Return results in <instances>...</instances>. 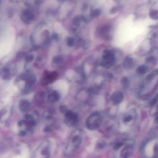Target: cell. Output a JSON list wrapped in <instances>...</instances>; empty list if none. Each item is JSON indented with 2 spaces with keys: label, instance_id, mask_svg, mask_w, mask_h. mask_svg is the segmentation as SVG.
<instances>
[{
  "label": "cell",
  "instance_id": "obj_7",
  "mask_svg": "<svg viewBox=\"0 0 158 158\" xmlns=\"http://www.w3.org/2000/svg\"><path fill=\"white\" fill-rule=\"evenodd\" d=\"M120 152V158H129L131 157L133 151V146L132 144L128 143L126 144L124 146L122 147Z\"/></svg>",
  "mask_w": 158,
  "mask_h": 158
},
{
  "label": "cell",
  "instance_id": "obj_22",
  "mask_svg": "<svg viewBox=\"0 0 158 158\" xmlns=\"http://www.w3.org/2000/svg\"><path fill=\"white\" fill-rule=\"evenodd\" d=\"M157 101H158V96H156L151 101L150 103V105L151 106H153L154 105H155L157 104Z\"/></svg>",
  "mask_w": 158,
  "mask_h": 158
},
{
  "label": "cell",
  "instance_id": "obj_24",
  "mask_svg": "<svg viewBox=\"0 0 158 158\" xmlns=\"http://www.w3.org/2000/svg\"><path fill=\"white\" fill-rule=\"evenodd\" d=\"M26 121H30L33 120V117L32 116L29 114H26L25 116Z\"/></svg>",
  "mask_w": 158,
  "mask_h": 158
},
{
  "label": "cell",
  "instance_id": "obj_23",
  "mask_svg": "<svg viewBox=\"0 0 158 158\" xmlns=\"http://www.w3.org/2000/svg\"><path fill=\"white\" fill-rule=\"evenodd\" d=\"M25 59L26 61L27 62H31L33 60V56L32 55H27V56H26V57Z\"/></svg>",
  "mask_w": 158,
  "mask_h": 158
},
{
  "label": "cell",
  "instance_id": "obj_10",
  "mask_svg": "<svg viewBox=\"0 0 158 158\" xmlns=\"http://www.w3.org/2000/svg\"><path fill=\"white\" fill-rule=\"evenodd\" d=\"M30 105V104L28 101L25 100H22L20 101L19 104V108L21 112H26L29 110Z\"/></svg>",
  "mask_w": 158,
  "mask_h": 158
},
{
  "label": "cell",
  "instance_id": "obj_12",
  "mask_svg": "<svg viewBox=\"0 0 158 158\" xmlns=\"http://www.w3.org/2000/svg\"><path fill=\"white\" fill-rule=\"evenodd\" d=\"M110 31V27L109 26H104L101 29L100 33L102 36L104 37L105 38H110L109 33Z\"/></svg>",
  "mask_w": 158,
  "mask_h": 158
},
{
  "label": "cell",
  "instance_id": "obj_6",
  "mask_svg": "<svg viewBox=\"0 0 158 158\" xmlns=\"http://www.w3.org/2000/svg\"><path fill=\"white\" fill-rule=\"evenodd\" d=\"M66 122L69 125H74L79 121V116L76 113L71 111L67 110L65 112Z\"/></svg>",
  "mask_w": 158,
  "mask_h": 158
},
{
  "label": "cell",
  "instance_id": "obj_32",
  "mask_svg": "<svg viewBox=\"0 0 158 158\" xmlns=\"http://www.w3.org/2000/svg\"><path fill=\"white\" fill-rule=\"evenodd\" d=\"M1 0H0V5L1 4Z\"/></svg>",
  "mask_w": 158,
  "mask_h": 158
},
{
  "label": "cell",
  "instance_id": "obj_15",
  "mask_svg": "<svg viewBox=\"0 0 158 158\" xmlns=\"http://www.w3.org/2000/svg\"><path fill=\"white\" fill-rule=\"evenodd\" d=\"M157 75H158V71H157V69H156L154 71L151 73L150 74H149L147 76V80L149 81L153 80L154 79L155 77H156V76Z\"/></svg>",
  "mask_w": 158,
  "mask_h": 158
},
{
  "label": "cell",
  "instance_id": "obj_14",
  "mask_svg": "<svg viewBox=\"0 0 158 158\" xmlns=\"http://www.w3.org/2000/svg\"><path fill=\"white\" fill-rule=\"evenodd\" d=\"M137 70L139 74H141V75H144L147 72V67L145 65H141L138 67Z\"/></svg>",
  "mask_w": 158,
  "mask_h": 158
},
{
  "label": "cell",
  "instance_id": "obj_11",
  "mask_svg": "<svg viewBox=\"0 0 158 158\" xmlns=\"http://www.w3.org/2000/svg\"><path fill=\"white\" fill-rule=\"evenodd\" d=\"M59 99H60V95L57 91H54L49 94L48 96V101L49 102L52 103L58 102Z\"/></svg>",
  "mask_w": 158,
  "mask_h": 158
},
{
  "label": "cell",
  "instance_id": "obj_18",
  "mask_svg": "<svg viewBox=\"0 0 158 158\" xmlns=\"http://www.w3.org/2000/svg\"><path fill=\"white\" fill-rule=\"evenodd\" d=\"M150 17L154 20H157L158 19V11L157 9L155 10L154 9H152L150 10L149 13Z\"/></svg>",
  "mask_w": 158,
  "mask_h": 158
},
{
  "label": "cell",
  "instance_id": "obj_26",
  "mask_svg": "<svg viewBox=\"0 0 158 158\" xmlns=\"http://www.w3.org/2000/svg\"><path fill=\"white\" fill-rule=\"evenodd\" d=\"M117 7H113L112 9H111V10H110V13L112 14H113L116 13V12H117Z\"/></svg>",
  "mask_w": 158,
  "mask_h": 158
},
{
  "label": "cell",
  "instance_id": "obj_1",
  "mask_svg": "<svg viewBox=\"0 0 158 158\" xmlns=\"http://www.w3.org/2000/svg\"><path fill=\"white\" fill-rule=\"evenodd\" d=\"M83 139V132L80 130L72 132L70 135L66 148L67 154H71L78 150L82 144Z\"/></svg>",
  "mask_w": 158,
  "mask_h": 158
},
{
  "label": "cell",
  "instance_id": "obj_29",
  "mask_svg": "<svg viewBox=\"0 0 158 158\" xmlns=\"http://www.w3.org/2000/svg\"><path fill=\"white\" fill-rule=\"evenodd\" d=\"M51 130L50 128H49V127H46V128L45 129V131H49L50 130Z\"/></svg>",
  "mask_w": 158,
  "mask_h": 158
},
{
  "label": "cell",
  "instance_id": "obj_2",
  "mask_svg": "<svg viewBox=\"0 0 158 158\" xmlns=\"http://www.w3.org/2000/svg\"><path fill=\"white\" fill-rule=\"evenodd\" d=\"M157 140L152 139L147 142L143 147V155L145 158H157Z\"/></svg>",
  "mask_w": 158,
  "mask_h": 158
},
{
  "label": "cell",
  "instance_id": "obj_19",
  "mask_svg": "<svg viewBox=\"0 0 158 158\" xmlns=\"http://www.w3.org/2000/svg\"><path fill=\"white\" fill-rule=\"evenodd\" d=\"M101 14V11L99 9H97L95 10H93L91 13V16L94 18L97 17L99 16L100 14Z\"/></svg>",
  "mask_w": 158,
  "mask_h": 158
},
{
  "label": "cell",
  "instance_id": "obj_9",
  "mask_svg": "<svg viewBox=\"0 0 158 158\" xmlns=\"http://www.w3.org/2000/svg\"><path fill=\"white\" fill-rule=\"evenodd\" d=\"M45 77H44V80H45V83H50L52 81H54L57 78L58 74L55 72H46L45 73Z\"/></svg>",
  "mask_w": 158,
  "mask_h": 158
},
{
  "label": "cell",
  "instance_id": "obj_20",
  "mask_svg": "<svg viewBox=\"0 0 158 158\" xmlns=\"http://www.w3.org/2000/svg\"><path fill=\"white\" fill-rule=\"evenodd\" d=\"M133 119V117H132V115H128L124 117L123 119V122L125 124H127V123H129V122L132 121Z\"/></svg>",
  "mask_w": 158,
  "mask_h": 158
},
{
  "label": "cell",
  "instance_id": "obj_30",
  "mask_svg": "<svg viewBox=\"0 0 158 158\" xmlns=\"http://www.w3.org/2000/svg\"><path fill=\"white\" fill-rule=\"evenodd\" d=\"M25 132H21V136H24V135H25Z\"/></svg>",
  "mask_w": 158,
  "mask_h": 158
},
{
  "label": "cell",
  "instance_id": "obj_28",
  "mask_svg": "<svg viewBox=\"0 0 158 158\" xmlns=\"http://www.w3.org/2000/svg\"><path fill=\"white\" fill-rule=\"evenodd\" d=\"M52 38L55 40H57L59 38V37H58V35L57 34H54L52 36Z\"/></svg>",
  "mask_w": 158,
  "mask_h": 158
},
{
  "label": "cell",
  "instance_id": "obj_17",
  "mask_svg": "<svg viewBox=\"0 0 158 158\" xmlns=\"http://www.w3.org/2000/svg\"><path fill=\"white\" fill-rule=\"evenodd\" d=\"M63 58L61 56H55L53 59V62H54L55 64H57V65L61 64L63 63Z\"/></svg>",
  "mask_w": 158,
  "mask_h": 158
},
{
  "label": "cell",
  "instance_id": "obj_27",
  "mask_svg": "<svg viewBox=\"0 0 158 158\" xmlns=\"http://www.w3.org/2000/svg\"><path fill=\"white\" fill-rule=\"evenodd\" d=\"M10 1H11V2H13V3H16V4H17V3H19V2H21L23 0H10Z\"/></svg>",
  "mask_w": 158,
  "mask_h": 158
},
{
  "label": "cell",
  "instance_id": "obj_4",
  "mask_svg": "<svg viewBox=\"0 0 158 158\" xmlns=\"http://www.w3.org/2000/svg\"><path fill=\"white\" fill-rule=\"evenodd\" d=\"M114 61V52L110 50H106L104 52L101 64L104 68H109L113 65Z\"/></svg>",
  "mask_w": 158,
  "mask_h": 158
},
{
  "label": "cell",
  "instance_id": "obj_13",
  "mask_svg": "<svg viewBox=\"0 0 158 158\" xmlns=\"http://www.w3.org/2000/svg\"><path fill=\"white\" fill-rule=\"evenodd\" d=\"M134 65V60L131 57L128 56L124 62V66L126 68H130L132 67L133 65Z\"/></svg>",
  "mask_w": 158,
  "mask_h": 158
},
{
  "label": "cell",
  "instance_id": "obj_3",
  "mask_svg": "<svg viewBox=\"0 0 158 158\" xmlns=\"http://www.w3.org/2000/svg\"><path fill=\"white\" fill-rule=\"evenodd\" d=\"M101 122V114L99 112H93L88 117L85 125L88 130H94L99 127Z\"/></svg>",
  "mask_w": 158,
  "mask_h": 158
},
{
  "label": "cell",
  "instance_id": "obj_21",
  "mask_svg": "<svg viewBox=\"0 0 158 158\" xmlns=\"http://www.w3.org/2000/svg\"><path fill=\"white\" fill-rule=\"evenodd\" d=\"M75 43V41L73 38H68L67 40V44L68 46L71 47L74 46Z\"/></svg>",
  "mask_w": 158,
  "mask_h": 158
},
{
  "label": "cell",
  "instance_id": "obj_31",
  "mask_svg": "<svg viewBox=\"0 0 158 158\" xmlns=\"http://www.w3.org/2000/svg\"><path fill=\"white\" fill-rule=\"evenodd\" d=\"M66 1V0H58V1H59V2H61V3L64 2V1Z\"/></svg>",
  "mask_w": 158,
  "mask_h": 158
},
{
  "label": "cell",
  "instance_id": "obj_25",
  "mask_svg": "<svg viewBox=\"0 0 158 158\" xmlns=\"http://www.w3.org/2000/svg\"><path fill=\"white\" fill-rule=\"evenodd\" d=\"M59 110H60V112L62 113H65L67 110L66 107L65 106H60V108H59Z\"/></svg>",
  "mask_w": 158,
  "mask_h": 158
},
{
  "label": "cell",
  "instance_id": "obj_8",
  "mask_svg": "<svg viewBox=\"0 0 158 158\" xmlns=\"http://www.w3.org/2000/svg\"><path fill=\"white\" fill-rule=\"evenodd\" d=\"M124 99L123 93L121 91H116L111 96L112 102L114 105H118L122 102Z\"/></svg>",
  "mask_w": 158,
  "mask_h": 158
},
{
  "label": "cell",
  "instance_id": "obj_16",
  "mask_svg": "<svg viewBox=\"0 0 158 158\" xmlns=\"http://www.w3.org/2000/svg\"><path fill=\"white\" fill-rule=\"evenodd\" d=\"M122 84V86L125 88H128L129 87L130 81L127 77H123L121 80Z\"/></svg>",
  "mask_w": 158,
  "mask_h": 158
},
{
  "label": "cell",
  "instance_id": "obj_5",
  "mask_svg": "<svg viewBox=\"0 0 158 158\" xmlns=\"http://www.w3.org/2000/svg\"><path fill=\"white\" fill-rule=\"evenodd\" d=\"M21 21L26 24H29L35 20L36 14L33 8H27L24 9L21 14Z\"/></svg>",
  "mask_w": 158,
  "mask_h": 158
}]
</instances>
